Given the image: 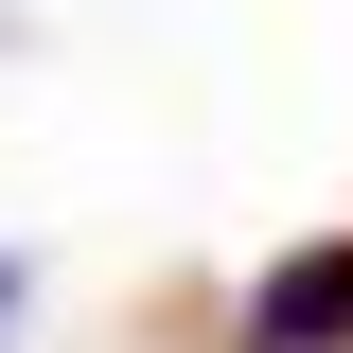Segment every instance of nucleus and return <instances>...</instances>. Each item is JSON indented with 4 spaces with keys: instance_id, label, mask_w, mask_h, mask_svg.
<instances>
[{
    "instance_id": "1",
    "label": "nucleus",
    "mask_w": 353,
    "mask_h": 353,
    "mask_svg": "<svg viewBox=\"0 0 353 353\" xmlns=\"http://www.w3.org/2000/svg\"><path fill=\"white\" fill-rule=\"evenodd\" d=\"M230 353H353V230L265 265V283H248V318H230Z\"/></svg>"
},
{
    "instance_id": "2",
    "label": "nucleus",
    "mask_w": 353,
    "mask_h": 353,
    "mask_svg": "<svg viewBox=\"0 0 353 353\" xmlns=\"http://www.w3.org/2000/svg\"><path fill=\"white\" fill-rule=\"evenodd\" d=\"M0 318H18V265H0Z\"/></svg>"
}]
</instances>
